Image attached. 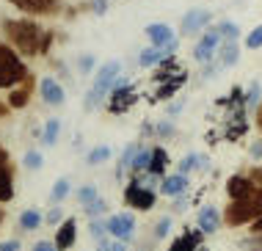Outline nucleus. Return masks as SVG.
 <instances>
[{
	"mask_svg": "<svg viewBox=\"0 0 262 251\" xmlns=\"http://www.w3.org/2000/svg\"><path fill=\"white\" fill-rule=\"evenodd\" d=\"M3 33L19 55H41L47 31H41L36 23H31V19H6Z\"/></svg>",
	"mask_w": 262,
	"mask_h": 251,
	"instance_id": "nucleus-1",
	"label": "nucleus"
},
{
	"mask_svg": "<svg viewBox=\"0 0 262 251\" xmlns=\"http://www.w3.org/2000/svg\"><path fill=\"white\" fill-rule=\"evenodd\" d=\"M262 218V188H257L251 196L229 202L224 210V224L237 229V226H251L254 221Z\"/></svg>",
	"mask_w": 262,
	"mask_h": 251,
	"instance_id": "nucleus-2",
	"label": "nucleus"
},
{
	"mask_svg": "<svg viewBox=\"0 0 262 251\" xmlns=\"http://www.w3.org/2000/svg\"><path fill=\"white\" fill-rule=\"evenodd\" d=\"M31 75L19 53L0 41V89H17L25 77Z\"/></svg>",
	"mask_w": 262,
	"mask_h": 251,
	"instance_id": "nucleus-3",
	"label": "nucleus"
},
{
	"mask_svg": "<svg viewBox=\"0 0 262 251\" xmlns=\"http://www.w3.org/2000/svg\"><path fill=\"white\" fill-rule=\"evenodd\" d=\"M119 72H122V64L119 61H108L97 69V80L91 86V91L86 94V111H94V108L105 99V94H111L113 86L119 80Z\"/></svg>",
	"mask_w": 262,
	"mask_h": 251,
	"instance_id": "nucleus-4",
	"label": "nucleus"
},
{
	"mask_svg": "<svg viewBox=\"0 0 262 251\" xmlns=\"http://www.w3.org/2000/svg\"><path fill=\"white\" fill-rule=\"evenodd\" d=\"M158 193L160 191L149 188V185H146L141 177H133L130 185L124 188V204L130 207V210L146 213V210H152V207L158 204Z\"/></svg>",
	"mask_w": 262,
	"mask_h": 251,
	"instance_id": "nucleus-5",
	"label": "nucleus"
},
{
	"mask_svg": "<svg viewBox=\"0 0 262 251\" xmlns=\"http://www.w3.org/2000/svg\"><path fill=\"white\" fill-rule=\"evenodd\" d=\"M136 102H138L136 86L127 83V80H116V86H113V91H111V99H108V111L119 116V113H127Z\"/></svg>",
	"mask_w": 262,
	"mask_h": 251,
	"instance_id": "nucleus-6",
	"label": "nucleus"
},
{
	"mask_svg": "<svg viewBox=\"0 0 262 251\" xmlns=\"http://www.w3.org/2000/svg\"><path fill=\"white\" fill-rule=\"evenodd\" d=\"M136 215L133 213H116V215H108V232L113 240H124L130 243L133 235H136Z\"/></svg>",
	"mask_w": 262,
	"mask_h": 251,
	"instance_id": "nucleus-7",
	"label": "nucleus"
},
{
	"mask_svg": "<svg viewBox=\"0 0 262 251\" xmlns=\"http://www.w3.org/2000/svg\"><path fill=\"white\" fill-rule=\"evenodd\" d=\"M221 45H224V39H221V33H218V28H210V31L202 33L199 45L193 47V58L199 64H210L215 58V53L221 50Z\"/></svg>",
	"mask_w": 262,
	"mask_h": 251,
	"instance_id": "nucleus-8",
	"label": "nucleus"
},
{
	"mask_svg": "<svg viewBox=\"0 0 262 251\" xmlns=\"http://www.w3.org/2000/svg\"><path fill=\"white\" fill-rule=\"evenodd\" d=\"M257 188L259 185L254 182L249 174H232L229 179H226V196H229V202H237V199L251 196Z\"/></svg>",
	"mask_w": 262,
	"mask_h": 251,
	"instance_id": "nucleus-9",
	"label": "nucleus"
},
{
	"mask_svg": "<svg viewBox=\"0 0 262 251\" xmlns=\"http://www.w3.org/2000/svg\"><path fill=\"white\" fill-rule=\"evenodd\" d=\"M146 39L152 41V47H163V50H168V53L177 50V36L166 23H152L146 28Z\"/></svg>",
	"mask_w": 262,
	"mask_h": 251,
	"instance_id": "nucleus-10",
	"label": "nucleus"
},
{
	"mask_svg": "<svg viewBox=\"0 0 262 251\" xmlns=\"http://www.w3.org/2000/svg\"><path fill=\"white\" fill-rule=\"evenodd\" d=\"M224 224V213L212 204H204L199 213H196V229H202L204 235H215Z\"/></svg>",
	"mask_w": 262,
	"mask_h": 251,
	"instance_id": "nucleus-11",
	"label": "nucleus"
},
{
	"mask_svg": "<svg viewBox=\"0 0 262 251\" xmlns=\"http://www.w3.org/2000/svg\"><path fill=\"white\" fill-rule=\"evenodd\" d=\"M210 19H212V14L207 9H190L185 17H182V33L185 36L199 33V31H204V28L210 25Z\"/></svg>",
	"mask_w": 262,
	"mask_h": 251,
	"instance_id": "nucleus-12",
	"label": "nucleus"
},
{
	"mask_svg": "<svg viewBox=\"0 0 262 251\" xmlns=\"http://www.w3.org/2000/svg\"><path fill=\"white\" fill-rule=\"evenodd\" d=\"M202 240H204L202 229H185L182 235H177V238L171 240V246H168L166 251H199Z\"/></svg>",
	"mask_w": 262,
	"mask_h": 251,
	"instance_id": "nucleus-13",
	"label": "nucleus"
},
{
	"mask_svg": "<svg viewBox=\"0 0 262 251\" xmlns=\"http://www.w3.org/2000/svg\"><path fill=\"white\" fill-rule=\"evenodd\" d=\"M160 193L166 199H180L188 193V177L185 174H166L160 179Z\"/></svg>",
	"mask_w": 262,
	"mask_h": 251,
	"instance_id": "nucleus-14",
	"label": "nucleus"
},
{
	"mask_svg": "<svg viewBox=\"0 0 262 251\" xmlns=\"http://www.w3.org/2000/svg\"><path fill=\"white\" fill-rule=\"evenodd\" d=\"M75 240H77V221L75 218H67L58 229H55L53 243H55V248H58V251H69V248L75 246Z\"/></svg>",
	"mask_w": 262,
	"mask_h": 251,
	"instance_id": "nucleus-15",
	"label": "nucleus"
},
{
	"mask_svg": "<svg viewBox=\"0 0 262 251\" xmlns=\"http://www.w3.org/2000/svg\"><path fill=\"white\" fill-rule=\"evenodd\" d=\"M39 91H41V99H45L47 105H53V108L67 102V91L61 89V83L55 80V77H45V80L39 83Z\"/></svg>",
	"mask_w": 262,
	"mask_h": 251,
	"instance_id": "nucleus-16",
	"label": "nucleus"
},
{
	"mask_svg": "<svg viewBox=\"0 0 262 251\" xmlns=\"http://www.w3.org/2000/svg\"><path fill=\"white\" fill-rule=\"evenodd\" d=\"M31 94H33V75H28L17 89L9 91V105L14 108V111H19V108H25L28 102H31Z\"/></svg>",
	"mask_w": 262,
	"mask_h": 251,
	"instance_id": "nucleus-17",
	"label": "nucleus"
},
{
	"mask_svg": "<svg viewBox=\"0 0 262 251\" xmlns=\"http://www.w3.org/2000/svg\"><path fill=\"white\" fill-rule=\"evenodd\" d=\"M61 11V0H28L25 14L31 17H50V14Z\"/></svg>",
	"mask_w": 262,
	"mask_h": 251,
	"instance_id": "nucleus-18",
	"label": "nucleus"
},
{
	"mask_svg": "<svg viewBox=\"0 0 262 251\" xmlns=\"http://www.w3.org/2000/svg\"><path fill=\"white\" fill-rule=\"evenodd\" d=\"M188 80V72H180L177 77H168V80L158 83V91H155V99H171L177 91L182 89V83Z\"/></svg>",
	"mask_w": 262,
	"mask_h": 251,
	"instance_id": "nucleus-19",
	"label": "nucleus"
},
{
	"mask_svg": "<svg viewBox=\"0 0 262 251\" xmlns=\"http://www.w3.org/2000/svg\"><path fill=\"white\" fill-rule=\"evenodd\" d=\"M166 169H168V152L163 147H152V163H149V171H146V174L155 177V179H163L166 177Z\"/></svg>",
	"mask_w": 262,
	"mask_h": 251,
	"instance_id": "nucleus-20",
	"label": "nucleus"
},
{
	"mask_svg": "<svg viewBox=\"0 0 262 251\" xmlns=\"http://www.w3.org/2000/svg\"><path fill=\"white\" fill-rule=\"evenodd\" d=\"M14 199V169L11 163L0 166V204L3 202H11Z\"/></svg>",
	"mask_w": 262,
	"mask_h": 251,
	"instance_id": "nucleus-21",
	"label": "nucleus"
},
{
	"mask_svg": "<svg viewBox=\"0 0 262 251\" xmlns=\"http://www.w3.org/2000/svg\"><path fill=\"white\" fill-rule=\"evenodd\" d=\"M45 224V213L36 210V207H28V210L19 213V229L23 232H33V229H39Z\"/></svg>",
	"mask_w": 262,
	"mask_h": 251,
	"instance_id": "nucleus-22",
	"label": "nucleus"
},
{
	"mask_svg": "<svg viewBox=\"0 0 262 251\" xmlns=\"http://www.w3.org/2000/svg\"><path fill=\"white\" fill-rule=\"evenodd\" d=\"M138 149H141V143H130V147L122 149V157H119V163H116V177H119V179H122L127 171L133 169V160H136Z\"/></svg>",
	"mask_w": 262,
	"mask_h": 251,
	"instance_id": "nucleus-23",
	"label": "nucleus"
},
{
	"mask_svg": "<svg viewBox=\"0 0 262 251\" xmlns=\"http://www.w3.org/2000/svg\"><path fill=\"white\" fill-rule=\"evenodd\" d=\"M237 58H240L237 41H224L221 50H218V67H235Z\"/></svg>",
	"mask_w": 262,
	"mask_h": 251,
	"instance_id": "nucleus-24",
	"label": "nucleus"
},
{
	"mask_svg": "<svg viewBox=\"0 0 262 251\" xmlns=\"http://www.w3.org/2000/svg\"><path fill=\"white\" fill-rule=\"evenodd\" d=\"M168 50H163V47H149V50H144V53L138 55V64L141 67H155V64H163L168 58Z\"/></svg>",
	"mask_w": 262,
	"mask_h": 251,
	"instance_id": "nucleus-25",
	"label": "nucleus"
},
{
	"mask_svg": "<svg viewBox=\"0 0 262 251\" xmlns=\"http://www.w3.org/2000/svg\"><path fill=\"white\" fill-rule=\"evenodd\" d=\"M149 163H152V147H141L138 149V155H136V160H133V174L141 177V174H146L149 171Z\"/></svg>",
	"mask_w": 262,
	"mask_h": 251,
	"instance_id": "nucleus-26",
	"label": "nucleus"
},
{
	"mask_svg": "<svg viewBox=\"0 0 262 251\" xmlns=\"http://www.w3.org/2000/svg\"><path fill=\"white\" fill-rule=\"evenodd\" d=\"M69 193H72V185H69V179H67V177L55 179V185L50 188V204H53V207H58L63 199L69 196Z\"/></svg>",
	"mask_w": 262,
	"mask_h": 251,
	"instance_id": "nucleus-27",
	"label": "nucleus"
},
{
	"mask_svg": "<svg viewBox=\"0 0 262 251\" xmlns=\"http://www.w3.org/2000/svg\"><path fill=\"white\" fill-rule=\"evenodd\" d=\"M97 199H100V191H97V185H80V188L75 191V202L80 204V207L97 202Z\"/></svg>",
	"mask_w": 262,
	"mask_h": 251,
	"instance_id": "nucleus-28",
	"label": "nucleus"
},
{
	"mask_svg": "<svg viewBox=\"0 0 262 251\" xmlns=\"http://www.w3.org/2000/svg\"><path fill=\"white\" fill-rule=\"evenodd\" d=\"M89 232H91V238H94V243L108 240V238H111V232H108V218H94V221H89Z\"/></svg>",
	"mask_w": 262,
	"mask_h": 251,
	"instance_id": "nucleus-29",
	"label": "nucleus"
},
{
	"mask_svg": "<svg viewBox=\"0 0 262 251\" xmlns=\"http://www.w3.org/2000/svg\"><path fill=\"white\" fill-rule=\"evenodd\" d=\"M58 135H61V121L58 119H50L45 124V133H41V143H45V147H55Z\"/></svg>",
	"mask_w": 262,
	"mask_h": 251,
	"instance_id": "nucleus-30",
	"label": "nucleus"
},
{
	"mask_svg": "<svg viewBox=\"0 0 262 251\" xmlns=\"http://www.w3.org/2000/svg\"><path fill=\"white\" fill-rule=\"evenodd\" d=\"M111 155H113V149L102 143V147H94V149L86 155V163H89V166H100V163H105Z\"/></svg>",
	"mask_w": 262,
	"mask_h": 251,
	"instance_id": "nucleus-31",
	"label": "nucleus"
},
{
	"mask_svg": "<svg viewBox=\"0 0 262 251\" xmlns=\"http://www.w3.org/2000/svg\"><path fill=\"white\" fill-rule=\"evenodd\" d=\"M83 213L89 215V221H94V218H102V215H108V202L100 196L97 202H91V204H86L83 207Z\"/></svg>",
	"mask_w": 262,
	"mask_h": 251,
	"instance_id": "nucleus-32",
	"label": "nucleus"
},
{
	"mask_svg": "<svg viewBox=\"0 0 262 251\" xmlns=\"http://www.w3.org/2000/svg\"><path fill=\"white\" fill-rule=\"evenodd\" d=\"M218 33H221V39L224 41H237L240 39V28L235 23H229V19H224V23H218Z\"/></svg>",
	"mask_w": 262,
	"mask_h": 251,
	"instance_id": "nucleus-33",
	"label": "nucleus"
},
{
	"mask_svg": "<svg viewBox=\"0 0 262 251\" xmlns=\"http://www.w3.org/2000/svg\"><path fill=\"white\" fill-rule=\"evenodd\" d=\"M171 215H163V218L155 224V229H152V238L155 240H163V238H168V232H171Z\"/></svg>",
	"mask_w": 262,
	"mask_h": 251,
	"instance_id": "nucleus-34",
	"label": "nucleus"
},
{
	"mask_svg": "<svg viewBox=\"0 0 262 251\" xmlns=\"http://www.w3.org/2000/svg\"><path fill=\"white\" fill-rule=\"evenodd\" d=\"M23 163H25V169H31V171H39L41 166H45V157H41L39 149H28L25 157H23Z\"/></svg>",
	"mask_w": 262,
	"mask_h": 251,
	"instance_id": "nucleus-35",
	"label": "nucleus"
},
{
	"mask_svg": "<svg viewBox=\"0 0 262 251\" xmlns=\"http://www.w3.org/2000/svg\"><path fill=\"white\" fill-rule=\"evenodd\" d=\"M259 97H262V86L254 80L251 89L246 91V108H249V111H257V108H259Z\"/></svg>",
	"mask_w": 262,
	"mask_h": 251,
	"instance_id": "nucleus-36",
	"label": "nucleus"
},
{
	"mask_svg": "<svg viewBox=\"0 0 262 251\" xmlns=\"http://www.w3.org/2000/svg\"><path fill=\"white\" fill-rule=\"evenodd\" d=\"M246 47L249 50H259L262 47V25H257L249 36H246Z\"/></svg>",
	"mask_w": 262,
	"mask_h": 251,
	"instance_id": "nucleus-37",
	"label": "nucleus"
},
{
	"mask_svg": "<svg viewBox=\"0 0 262 251\" xmlns=\"http://www.w3.org/2000/svg\"><path fill=\"white\" fill-rule=\"evenodd\" d=\"M61 215H63V213H61V207H50V210L45 213V224H50V226H53V224H55V226H61L63 221H67V218H61Z\"/></svg>",
	"mask_w": 262,
	"mask_h": 251,
	"instance_id": "nucleus-38",
	"label": "nucleus"
},
{
	"mask_svg": "<svg viewBox=\"0 0 262 251\" xmlns=\"http://www.w3.org/2000/svg\"><path fill=\"white\" fill-rule=\"evenodd\" d=\"M240 248L243 251H262V235H251V238H246L240 243Z\"/></svg>",
	"mask_w": 262,
	"mask_h": 251,
	"instance_id": "nucleus-39",
	"label": "nucleus"
},
{
	"mask_svg": "<svg viewBox=\"0 0 262 251\" xmlns=\"http://www.w3.org/2000/svg\"><path fill=\"white\" fill-rule=\"evenodd\" d=\"M155 133H158L160 138H174V135H177L171 121H160V124H155Z\"/></svg>",
	"mask_w": 262,
	"mask_h": 251,
	"instance_id": "nucleus-40",
	"label": "nucleus"
},
{
	"mask_svg": "<svg viewBox=\"0 0 262 251\" xmlns=\"http://www.w3.org/2000/svg\"><path fill=\"white\" fill-rule=\"evenodd\" d=\"M77 69H80L83 75H89V72L94 69V55H80V58H77Z\"/></svg>",
	"mask_w": 262,
	"mask_h": 251,
	"instance_id": "nucleus-41",
	"label": "nucleus"
},
{
	"mask_svg": "<svg viewBox=\"0 0 262 251\" xmlns=\"http://www.w3.org/2000/svg\"><path fill=\"white\" fill-rule=\"evenodd\" d=\"M33 251H58V248H55L53 240H39L36 246H33Z\"/></svg>",
	"mask_w": 262,
	"mask_h": 251,
	"instance_id": "nucleus-42",
	"label": "nucleus"
},
{
	"mask_svg": "<svg viewBox=\"0 0 262 251\" xmlns=\"http://www.w3.org/2000/svg\"><path fill=\"white\" fill-rule=\"evenodd\" d=\"M0 251H19V240H3L0 243Z\"/></svg>",
	"mask_w": 262,
	"mask_h": 251,
	"instance_id": "nucleus-43",
	"label": "nucleus"
},
{
	"mask_svg": "<svg viewBox=\"0 0 262 251\" xmlns=\"http://www.w3.org/2000/svg\"><path fill=\"white\" fill-rule=\"evenodd\" d=\"M249 177L254 179V182H257L259 185V188H262V166H254L251 171H249Z\"/></svg>",
	"mask_w": 262,
	"mask_h": 251,
	"instance_id": "nucleus-44",
	"label": "nucleus"
},
{
	"mask_svg": "<svg viewBox=\"0 0 262 251\" xmlns=\"http://www.w3.org/2000/svg\"><path fill=\"white\" fill-rule=\"evenodd\" d=\"M251 157H254V160H262V141L251 143Z\"/></svg>",
	"mask_w": 262,
	"mask_h": 251,
	"instance_id": "nucleus-45",
	"label": "nucleus"
},
{
	"mask_svg": "<svg viewBox=\"0 0 262 251\" xmlns=\"http://www.w3.org/2000/svg\"><path fill=\"white\" fill-rule=\"evenodd\" d=\"M91 9H94V11L102 17V14L108 11V3H105V0H94V3H91Z\"/></svg>",
	"mask_w": 262,
	"mask_h": 251,
	"instance_id": "nucleus-46",
	"label": "nucleus"
},
{
	"mask_svg": "<svg viewBox=\"0 0 262 251\" xmlns=\"http://www.w3.org/2000/svg\"><path fill=\"white\" fill-rule=\"evenodd\" d=\"M254 119H257V130L262 133V102H259V108L254 111Z\"/></svg>",
	"mask_w": 262,
	"mask_h": 251,
	"instance_id": "nucleus-47",
	"label": "nucleus"
},
{
	"mask_svg": "<svg viewBox=\"0 0 262 251\" xmlns=\"http://www.w3.org/2000/svg\"><path fill=\"white\" fill-rule=\"evenodd\" d=\"M6 163H11V157H9V149H3V147H0V166H6Z\"/></svg>",
	"mask_w": 262,
	"mask_h": 251,
	"instance_id": "nucleus-48",
	"label": "nucleus"
},
{
	"mask_svg": "<svg viewBox=\"0 0 262 251\" xmlns=\"http://www.w3.org/2000/svg\"><path fill=\"white\" fill-rule=\"evenodd\" d=\"M111 251H127V243L124 240H113V248Z\"/></svg>",
	"mask_w": 262,
	"mask_h": 251,
	"instance_id": "nucleus-49",
	"label": "nucleus"
},
{
	"mask_svg": "<svg viewBox=\"0 0 262 251\" xmlns=\"http://www.w3.org/2000/svg\"><path fill=\"white\" fill-rule=\"evenodd\" d=\"M251 235H262V218H259V221H254V224H251Z\"/></svg>",
	"mask_w": 262,
	"mask_h": 251,
	"instance_id": "nucleus-50",
	"label": "nucleus"
},
{
	"mask_svg": "<svg viewBox=\"0 0 262 251\" xmlns=\"http://www.w3.org/2000/svg\"><path fill=\"white\" fill-rule=\"evenodd\" d=\"M9 111H11V105H9V102H0V119L9 116Z\"/></svg>",
	"mask_w": 262,
	"mask_h": 251,
	"instance_id": "nucleus-51",
	"label": "nucleus"
},
{
	"mask_svg": "<svg viewBox=\"0 0 262 251\" xmlns=\"http://www.w3.org/2000/svg\"><path fill=\"white\" fill-rule=\"evenodd\" d=\"M9 3H11V6H17V9H19V11H25V6H28V0H9Z\"/></svg>",
	"mask_w": 262,
	"mask_h": 251,
	"instance_id": "nucleus-52",
	"label": "nucleus"
},
{
	"mask_svg": "<svg viewBox=\"0 0 262 251\" xmlns=\"http://www.w3.org/2000/svg\"><path fill=\"white\" fill-rule=\"evenodd\" d=\"M182 111V102H174L171 108H168V113H171V116H177V113H180Z\"/></svg>",
	"mask_w": 262,
	"mask_h": 251,
	"instance_id": "nucleus-53",
	"label": "nucleus"
},
{
	"mask_svg": "<svg viewBox=\"0 0 262 251\" xmlns=\"http://www.w3.org/2000/svg\"><path fill=\"white\" fill-rule=\"evenodd\" d=\"M0 226H3V210H0Z\"/></svg>",
	"mask_w": 262,
	"mask_h": 251,
	"instance_id": "nucleus-54",
	"label": "nucleus"
},
{
	"mask_svg": "<svg viewBox=\"0 0 262 251\" xmlns=\"http://www.w3.org/2000/svg\"><path fill=\"white\" fill-rule=\"evenodd\" d=\"M199 251H210V248H204V246H202V248H199Z\"/></svg>",
	"mask_w": 262,
	"mask_h": 251,
	"instance_id": "nucleus-55",
	"label": "nucleus"
}]
</instances>
